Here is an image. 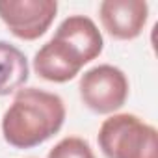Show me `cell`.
Wrapping results in <instances>:
<instances>
[{
  "mask_svg": "<svg viewBox=\"0 0 158 158\" xmlns=\"http://www.w3.org/2000/svg\"><path fill=\"white\" fill-rule=\"evenodd\" d=\"M130 84L127 74L110 63L88 69L78 82V93L84 106L95 114H115L128 99Z\"/></svg>",
  "mask_w": 158,
  "mask_h": 158,
  "instance_id": "277c9868",
  "label": "cell"
},
{
  "mask_svg": "<svg viewBox=\"0 0 158 158\" xmlns=\"http://www.w3.org/2000/svg\"><path fill=\"white\" fill-rule=\"evenodd\" d=\"M104 39L93 19L71 15L61 21L56 34L34 56V71L43 80L63 84L101 56Z\"/></svg>",
  "mask_w": 158,
  "mask_h": 158,
  "instance_id": "6da1fadb",
  "label": "cell"
},
{
  "mask_svg": "<svg viewBox=\"0 0 158 158\" xmlns=\"http://www.w3.org/2000/svg\"><path fill=\"white\" fill-rule=\"evenodd\" d=\"M97 141L106 158H158V132L136 114H112Z\"/></svg>",
  "mask_w": 158,
  "mask_h": 158,
  "instance_id": "3957f363",
  "label": "cell"
},
{
  "mask_svg": "<svg viewBox=\"0 0 158 158\" xmlns=\"http://www.w3.org/2000/svg\"><path fill=\"white\" fill-rule=\"evenodd\" d=\"M47 158H97L91 145L78 136H69L60 139L50 151Z\"/></svg>",
  "mask_w": 158,
  "mask_h": 158,
  "instance_id": "ba28073f",
  "label": "cell"
},
{
  "mask_svg": "<svg viewBox=\"0 0 158 158\" xmlns=\"http://www.w3.org/2000/svg\"><path fill=\"white\" fill-rule=\"evenodd\" d=\"M65 115L60 95L39 88H21L2 115L4 139L15 149H34L61 130Z\"/></svg>",
  "mask_w": 158,
  "mask_h": 158,
  "instance_id": "7a4b0ae2",
  "label": "cell"
},
{
  "mask_svg": "<svg viewBox=\"0 0 158 158\" xmlns=\"http://www.w3.org/2000/svg\"><path fill=\"white\" fill-rule=\"evenodd\" d=\"M30 76L28 58L21 48L0 41V97L19 91Z\"/></svg>",
  "mask_w": 158,
  "mask_h": 158,
  "instance_id": "52a82bcc",
  "label": "cell"
},
{
  "mask_svg": "<svg viewBox=\"0 0 158 158\" xmlns=\"http://www.w3.org/2000/svg\"><path fill=\"white\" fill-rule=\"evenodd\" d=\"M56 13V0H0V21L15 37L24 41L45 35Z\"/></svg>",
  "mask_w": 158,
  "mask_h": 158,
  "instance_id": "5b68a950",
  "label": "cell"
},
{
  "mask_svg": "<svg viewBox=\"0 0 158 158\" xmlns=\"http://www.w3.org/2000/svg\"><path fill=\"white\" fill-rule=\"evenodd\" d=\"M99 19L102 28L119 41H132L141 35L149 4L145 0H102L99 4Z\"/></svg>",
  "mask_w": 158,
  "mask_h": 158,
  "instance_id": "8992f818",
  "label": "cell"
}]
</instances>
